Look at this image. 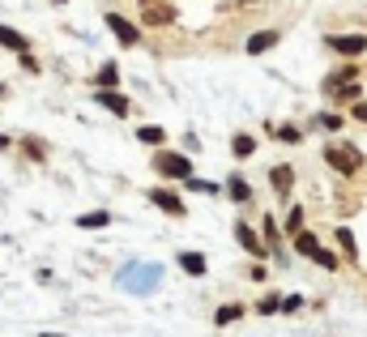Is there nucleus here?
Here are the masks:
<instances>
[{
  "label": "nucleus",
  "mask_w": 367,
  "mask_h": 337,
  "mask_svg": "<svg viewBox=\"0 0 367 337\" xmlns=\"http://www.w3.org/2000/svg\"><path fill=\"white\" fill-rule=\"evenodd\" d=\"M171 17H175V13H171V9H162V4H154V9H145V21H150V26H167Z\"/></svg>",
  "instance_id": "nucleus-19"
},
{
  "label": "nucleus",
  "mask_w": 367,
  "mask_h": 337,
  "mask_svg": "<svg viewBox=\"0 0 367 337\" xmlns=\"http://www.w3.org/2000/svg\"><path fill=\"white\" fill-rule=\"evenodd\" d=\"M269 47H278V30H261L248 38V56H265Z\"/></svg>",
  "instance_id": "nucleus-8"
},
{
  "label": "nucleus",
  "mask_w": 367,
  "mask_h": 337,
  "mask_svg": "<svg viewBox=\"0 0 367 337\" xmlns=\"http://www.w3.org/2000/svg\"><path fill=\"white\" fill-rule=\"evenodd\" d=\"M94 85H98V90H115V85H120V68H115V60H107V64L98 68Z\"/></svg>",
  "instance_id": "nucleus-12"
},
{
  "label": "nucleus",
  "mask_w": 367,
  "mask_h": 337,
  "mask_svg": "<svg viewBox=\"0 0 367 337\" xmlns=\"http://www.w3.org/2000/svg\"><path fill=\"white\" fill-rule=\"evenodd\" d=\"M107 222H111V214H103V209H90V214H81V218H77V227H81V231H103Z\"/></svg>",
  "instance_id": "nucleus-13"
},
{
  "label": "nucleus",
  "mask_w": 367,
  "mask_h": 337,
  "mask_svg": "<svg viewBox=\"0 0 367 337\" xmlns=\"http://www.w3.org/2000/svg\"><path fill=\"white\" fill-rule=\"evenodd\" d=\"M154 171H158V175H167V180H188V175H192V162H188L184 154L162 150V154H154Z\"/></svg>",
  "instance_id": "nucleus-2"
},
{
  "label": "nucleus",
  "mask_w": 367,
  "mask_h": 337,
  "mask_svg": "<svg viewBox=\"0 0 367 337\" xmlns=\"http://www.w3.org/2000/svg\"><path fill=\"white\" fill-rule=\"evenodd\" d=\"M184 188H188V192H218V184H210V180H197V175H188V180H184Z\"/></svg>",
  "instance_id": "nucleus-21"
},
{
  "label": "nucleus",
  "mask_w": 367,
  "mask_h": 337,
  "mask_svg": "<svg viewBox=\"0 0 367 337\" xmlns=\"http://www.w3.org/2000/svg\"><path fill=\"white\" fill-rule=\"evenodd\" d=\"M235 321H244V308H239V304H227V308H218V316H214L218 329H227V325H235Z\"/></svg>",
  "instance_id": "nucleus-16"
},
{
  "label": "nucleus",
  "mask_w": 367,
  "mask_h": 337,
  "mask_svg": "<svg viewBox=\"0 0 367 337\" xmlns=\"http://www.w3.org/2000/svg\"><path fill=\"white\" fill-rule=\"evenodd\" d=\"M265 239H269V248H274V244H278V227H274V222H269V218H265Z\"/></svg>",
  "instance_id": "nucleus-31"
},
{
  "label": "nucleus",
  "mask_w": 367,
  "mask_h": 337,
  "mask_svg": "<svg viewBox=\"0 0 367 337\" xmlns=\"http://www.w3.org/2000/svg\"><path fill=\"white\" fill-rule=\"evenodd\" d=\"M103 21H107V30H111V34H115L124 47H137V43H141V30H137V21H128L124 13H107Z\"/></svg>",
  "instance_id": "nucleus-3"
},
{
  "label": "nucleus",
  "mask_w": 367,
  "mask_h": 337,
  "mask_svg": "<svg viewBox=\"0 0 367 337\" xmlns=\"http://www.w3.org/2000/svg\"><path fill=\"white\" fill-rule=\"evenodd\" d=\"M244 4H257V0H244Z\"/></svg>",
  "instance_id": "nucleus-33"
},
{
  "label": "nucleus",
  "mask_w": 367,
  "mask_h": 337,
  "mask_svg": "<svg viewBox=\"0 0 367 337\" xmlns=\"http://www.w3.org/2000/svg\"><path fill=\"white\" fill-rule=\"evenodd\" d=\"M338 244H342V256H346V261H355V256H359V248H355V235H351L346 227L338 231Z\"/></svg>",
  "instance_id": "nucleus-20"
},
{
  "label": "nucleus",
  "mask_w": 367,
  "mask_h": 337,
  "mask_svg": "<svg viewBox=\"0 0 367 337\" xmlns=\"http://www.w3.org/2000/svg\"><path fill=\"white\" fill-rule=\"evenodd\" d=\"M180 269L192 274V278H201V274H205V256H201V252H180Z\"/></svg>",
  "instance_id": "nucleus-14"
},
{
  "label": "nucleus",
  "mask_w": 367,
  "mask_h": 337,
  "mask_svg": "<svg viewBox=\"0 0 367 337\" xmlns=\"http://www.w3.org/2000/svg\"><path fill=\"white\" fill-rule=\"evenodd\" d=\"M235 239H239V244H244V252H252L257 261H261V256H269V252H265V244L257 239V231H252V227H244V222H235Z\"/></svg>",
  "instance_id": "nucleus-7"
},
{
  "label": "nucleus",
  "mask_w": 367,
  "mask_h": 337,
  "mask_svg": "<svg viewBox=\"0 0 367 337\" xmlns=\"http://www.w3.org/2000/svg\"><path fill=\"white\" fill-rule=\"evenodd\" d=\"M150 201H154L158 209H167L171 218H184V201H180L171 188H150Z\"/></svg>",
  "instance_id": "nucleus-5"
},
{
  "label": "nucleus",
  "mask_w": 367,
  "mask_h": 337,
  "mask_svg": "<svg viewBox=\"0 0 367 337\" xmlns=\"http://www.w3.org/2000/svg\"><path fill=\"white\" fill-rule=\"evenodd\" d=\"M274 133H278V137H282L286 145H299V137H304V133H299L295 124H282V128H274Z\"/></svg>",
  "instance_id": "nucleus-22"
},
{
  "label": "nucleus",
  "mask_w": 367,
  "mask_h": 337,
  "mask_svg": "<svg viewBox=\"0 0 367 337\" xmlns=\"http://www.w3.org/2000/svg\"><path fill=\"white\" fill-rule=\"evenodd\" d=\"M231 150H235V158H252V154H257V141H252L248 133H235V141H231Z\"/></svg>",
  "instance_id": "nucleus-18"
},
{
  "label": "nucleus",
  "mask_w": 367,
  "mask_h": 337,
  "mask_svg": "<svg viewBox=\"0 0 367 337\" xmlns=\"http://www.w3.org/2000/svg\"><path fill=\"white\" fill-rule=\"evenodd\" d=\"M321 128H329V133H338V128H342V115H321Z\"/></svg>",
  "instance_id": "nucleus-27"
},
{
  "label": "nucleus",
  "mask_w": 367,
  "mask_h": 337,
  "mask_svg": "<svg viewBox=\"0 0 367 337\" xmlns=\"http://www.w3.org/2000/svg\"><path fill=\"white\" fill-rule=\"evenodd\" d=\"M325 47H334L338 56H363L367 51V34H329Z\"/></svg>",
  "instance_id": "nucleus-4"
},
{
  "label": "nucleus",
  "mask_w": 367,
  "mask_h": 337,
  "mask_svg": "<svg viewBox=\"0 0 367 337\" xmlns=\"http://www.w3.org/2000/svg\"><path fill=\"white\" fill-rule=\"evenodd\" d=\"M269 180H274V192H278V197H286V192L295 188V171H291L286 162H282V167H274V171H269Z\"/></svg>",
  "instance_id": "nucleus-9"
},
{
  "label": "nucleus",
  "mask_w": 367,
  "mask_h": 337,
  "mask_svg": "<svg viewBox=\"0 0 367 337\" xmlns=\"http://www.w3.org/2000/svg\"><path fill=\"white\" fill-rule=\"evenodd\" d=\"M351 115H355L359 124H367V103H359V98H355V111H351Z\"/></svg>",
  "instance_id": "nucleus-30"
},
{
  "label": "nucleus",
  "mask_w": 367,
  "mask_h": 337,
  "mask_svg": "<svg viewBox=\"0 0 367 337\" xmlns=\"http://www.w3.org/2000/svg\"><path fill=\"white\" fill-rule=\"evenodd\" d=\"M295 231H304V209H299V205L286 214V235H295Z\"/></svg>",
  "instance_id": "nucleus-23"
},
{
  "label": "nucleus",
  "mask_w": 367,
  "mask_h": 337,
  "mask_svg": "<svg viewBox=\"0 0 367 337\" xmlns=\"http://www.w3.org/2000/svg\"><path fill=\"white\" fill-rule=\"evenodd\" d=\"M0 47H9L13 56H21V51H26L30 43H26V34H17L13 26H0Z\"/></svg>",
  "instance_id": "nucleus-11"
},
{
  "label": "nucleus",
  "mask_w": 367,
  "mask_h": 337,
  "mask_svg": "<svg viewBox=\"0 0 367 337\" xmlns=\"http://www.w3.org/2000/svg\"><path fill=\"white\" fill-rule=\"evenodd\" d=\"M325 162H329L338 175H355V171L363 167V154H359L355 145H342V141H338V145H329V150H325Z\"/></svg>",
  "instance_id": "nucleus-1"
},
{
  "label": "nucleus",
  "mask_w": 367,
  "mask_h": 337,
  "mask_svg": "<svg viewBox=\"0 0 367 337\" xmlns=\"http://www.w3.org/2000/svg\"><path fill=\"white\" fill-rule=\"evenodd\" d=\"M56 4H64V0H56Z\"/></svg>",
  "instance_id": "nucleus-35"
},
{
  "label": "nucleus",
  "mask_w": 367,
  "mask_h": 337,
  "mask_svg": "<svg viewBox=\"0 0 367 337\" xmlns=\"http://www.w3.org/2000/svg\"><path fill=\"white\" fill-rule=\"evenodd\" d=\"M227 197H231V201H248V197H252L248 180H244V175H231V180H227Z\"/></svg>",
  "instance_id": "nucleus-15"
},
{
  "label": "nucleus",
  "mask_w": 367,
  "mask_h": 337,
  "mask_svg": "<svg viewBox=\"0 0 367 337\" xmlns=\"http://www.w3.org/2000/svg\"><path fill=\"white\" fill-rule=\"evenodd\" d=\"M0 94H4V85H0Z\"/></svg>",
  "instance_id": "nucleus-34"
},
{
  "label": "nucleus",
  "mask_w": 367,
  "mask_h": 337,
  "mask_svg": "<svg viewBox=\"0 0 367 337\" xmlns=\"http://www.w3.org/2000/svg\"><path fill=\"white\" fill-rule=\"evenodd\" d=\"M17 60H21V68H30V73H38V60H34V56H30V51H21V56H17Z\"/></svg>",
  "instance_id": "nucleus-28"
},
{
  "label": "nucleus",
  "mask_w": 367,
  "mask_h": 337,
  "mask_svg": "<svg viewBox=\"0 0 367 337\" xmlns=\"http://www.w3.org/2000/svg\"><path fill=\"white\" fill-rule=\"evenodd\" d=\"M21 150H26V154H34V158H47V145H43V141H34V137H26V141H21Z\"/></svg>",
  "instance_id": "nucleus-25"
},
{
  "label": "nucleus",
  "mask_w": 367,
  "mask_h": 337,
  "mask_svg": "<svg viewBox=\"0 0 367 337\" xmlns=\"http://www.w3.org/2000/svg\"><path fill=\"white\" fill-rule=\"evenodd\" d=\"M0 150H9V137H0Z\"/></svg>",
  "instance_id": "nucleus-32"
},
{
  "label": "nucleus",
  "mask_w": 367,
  "mask_h": 337,
  "mask_svg": "<svg viewBox=\"0 0 367 337\" xmlns=\"http://www.w3.org/2000/svg\"><path fill=\"white\" fill-rule=\"evenodd\" d=\"M291 239H295V252H304V256H308V261H312V256H316V252H321V239H316V235H312V231H295V235H291Z\"/></svg>",
  "instance_id": "nucleus-10"
},
{
  "label": "nucleus",
  "mask_w": 367,
  "mask_h": 337,
  "mask_svg": "<svg viewBox=\"0 0 367 337\" xmlns=\"http://www.w3.org/2000/svg\"><path fill=\"white\" fill-rule=\"evenodd\" d=\"M312 261H316V265H325V269H338V256H334V252H325V248H321Z\"/></svg>",
  "instance_id": "nucleus-26"
},
{
  "label": "nucleus",
  "mask_w": 367,
  "mask_h": 337,
  "mask_svg": "<svg viewBox=\"0 0 367 337\" xmlns=\"http://www.w3.org/2000/svg\"><path fill=\"white\" fill-rule=\"evenodd\" d=\"M94 98H98V107H107L111 115H128V111H133V103H128L124 94H115V90H94Z\"/></svg>",
  "instance_id": "nucleus-6"
},
{
  "label": "nucleus",
  "mask_w": 367,
  "mask_h": 337,
  "mask_svg": "<svg viewBox=\"0 0 367 337\" xmlns=\"http://www.w3.org/2000/svg\"><path fill=\"white\" fill-rule=\"evenodd\" d=\"M278 308H282V299H278V295H265V299L257 304V312H261V316H274Z\"/></svg>",
  "instance_id": "nucleus-24"
},
{
  "label": "nucleus",
  "mask_w": 367,
  "mask_h": 337,
  "mask_svg": "<svg viewBox=\"0 0 367 337\" xmlns=\"http://www.w3.org/2000/svg\"><path fill=\"white\" fill-rule=\"evenodd\" d=\"M137 141H145V145H167V133H162L158 124H145V128H137Z\"/></svg>",
  "instance_id": "nucleus-17"
},
{
  "label": "nucleus",
  "mask_w": 367,
  "mask_h": 337,
  "mask_svg": "<svg viewBox=\"0 0 367 337\" xmlns=\"http://www.w3.org/2000/svg\"><path fill=\"white\" fill-rule=\"evenodd\" d=\"M304 308V299L299 295H291V299H282V312H299Z\"/></svg>",
  "instance_id": "nucleus-29"
}]
</instances>
